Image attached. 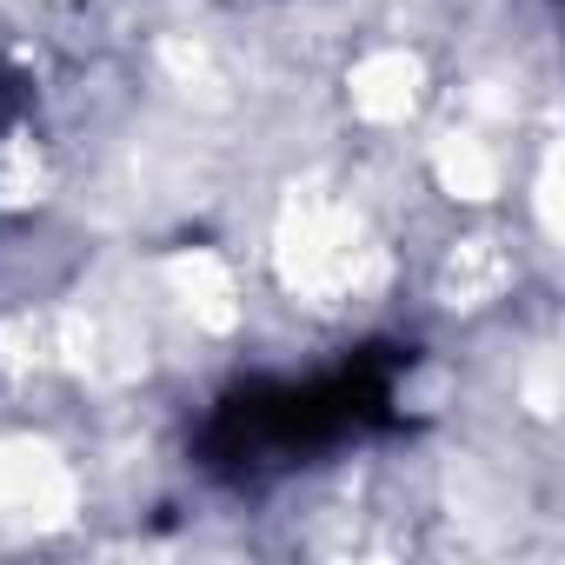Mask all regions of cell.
I'll list each match as a JSON object with an SVG mask.
<instances>
[{
    "label": "cell",
    "mask_w": 565,
    "mask_h": 565,
    "mask_svg": "<svg viewBox=\"0 0 565 565\" xmlns=\"http://www.w3.org/2000/svg\"><path fill=\"white\" fill-rule=\"evenodd\" d=\"M413 373L406 347H360L300 380H246L200 419L193 459L233 492H266L347 446H366L399 419V386Z\"/></svg>",
    "instance_id": "1"
},
{
    "label": "cell",
    "mask_w": 565,
    "mask_h": 565,
    "mask_svg": "<svg viewBox=\"0 0 565 565\" xmlns=\"http://www.w3.org/2000/svg\"><path fill=\"white\" fill-rule=\"evenodd\" d=\"M21 120V81L8 74V67H0V134H8Z\"/></svg>",
    "instance_id": "2"
}]
</instances>
